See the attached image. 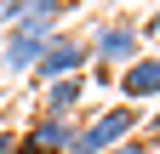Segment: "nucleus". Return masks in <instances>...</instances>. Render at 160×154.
<instances>
[{"label": "nucleus", "mask_w": 160, "mask_h": 154, "mask_svg": "<svg viewBox=\"0 0 160 154\" xmlns=\"http://www.w3.org/2000/svg\"><path fill=\"white\" fill-rule=\"evenodd\" d=\"M137 131H143V108H132V103H109V108H97L92 120L74 131L69 154H109V148H120V143H132Z\"/></svg>", "instance_id": "f257e3e1"}, {"label": "nucleus", "mask_w": 160, "mask_h": 154, "mask_svg": "<svg viewBox=\"0 0 160 154\" xmlns=\"http://www.w3.org/2000/svg\"><path fill=\"white\" fill-rule=\"evenodd\" d=\"M86 57L103 74H120V69H132L137 57H143V34H137L132 17H109V23H97L86 34Z\"/></svg>", "instance_id": "f03ea898"}, {"label": "nucleus", "mask_w": 160, "mask_h": 154, "mask_svg": "<svg viewBox=\"0 0 160 154\" xmlns=\"http://www.w3.org/2000/svg\"><path fill=\"white\" fill-rule=\"evenodd\" d=\"M137 34H143V40H160V12H149L143 23H137Z\"/></svg>", "instance_id": "6e6552de"}, {"label": "nucleus", "mask_w": 160, "mask_h": 154, "mask_svg": "<svg viewBox=\"0 0 160 154\" xmlns=\"http://www.w3.org/2000/svg\"><path fill=\"white\" fill-rule=\"evenodd\" d=\"M109 154H149V148H143V143L132 137V143H120V148H109Z\"/></svg>", "instance_id": "9d476101"}, {"label": "nucleus", "mask_w": 160, "mask_h": 154, "mask_svg": "<svg viewBox=\"0 0 160 154\" xmlns=\"http://www.w3.org/2000/svg\"><path fill=\"white\" fill-rule=\"evenodd\" d=\"M114 91H120V103H132V108L160 103V51H143L132 69H120L114 74Z\"/></svg>", "instance_id": "39448f33"}, {"label": "nucleus", "mask_w": 160, "mask_h": 154, "mask_svg": "<svg viewBox=\"0 0 160 154\" xmlns=\"http://www.w3.org/2000/svg\"><path fill=\"white\" fill-rule=\"evenodd\" d=\"M80 120H63V114H34V126L17 131V154H69Z\"/></svg>", "instance_id": "20e7f679"}, {"label": "nucleus", "mask_w": 160, "mask_h": 154, "mask_svg": "<svg viewBox=\"0 0 160 154\" xmlns=\"http://www.w3.org/2000/svg\"><path fill=\"white\" fill-rule=\"evenodd\" d=\"M69 6H74V0H69Z\"/></svg>", "instance_id": "9b49d317"}, {"label": "nucleus", "mask_w": 160, "mask_h": 154, "mask_svg": "<svg viewBox=\"0 0 160 154\" xmlns=\"http://www.w3.org/2000/svg\"><path fill=\"white\" fill-rule=\"evenodd\" d=\"M86 34H69V29H57L46 34V51H40V63H34V80L40 86H52V80H69V74H86Z\"/></svg>", "instance_id": "7ed1b4c3"}, {"label": "nucleus", "mask_w": 160, "mask_h": 154, "mask_svg": "<svg viewBox=\"0 0 160 154\" xmlns=\"http://www.w3.org/2000/svg\"><path fill=\"white\" fill-rule=\"evenodd\" d=\"M0 154H17V126H0Z\"/></svg>", "instance_id": "1a4fd4ad"}, {"label": "nucleus", "mask_w": 160, "mask_h": 154, "mask_svg": "<svg viewBox=\"0 0 160 154\" xmlns=\"http://www.w3.org/2000/svg\"><path fill=\"white\" fill-rule=\"evenodd\" d=\"M137 143H143L149 154L160 148V108H154V114H149V120H143V131H137Z\"/></svg>", "instance_id": "0eeeda50"}, {"label": "nucleus", "mask_w": 160, "mask_h": 154, "mask_svg": "<svg viewBox=\"0 0 160 154\" xmlns=\"http://www.w3.org/2000/svg\"><path fill=\"white\" fill-rule=\"evenodd\" d=\"M86 91H92V80H86V74H69V80L40 86V114H63V120H74V114H80V103H86Z\"/></svg>", "instance_id": "423d86ee"}]
</instances>
